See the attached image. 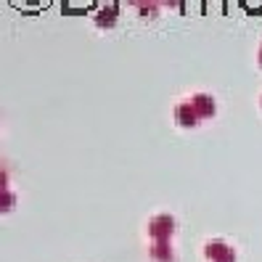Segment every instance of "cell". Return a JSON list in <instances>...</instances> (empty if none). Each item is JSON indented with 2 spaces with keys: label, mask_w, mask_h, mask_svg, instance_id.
Returning a JSON list of instances; mask_svg holds the SVG:
<instances>
[{
  "label": "cell",
  "mask_w": 262,
  "mask_h": 262,
  "mask_svg": "<svg viewBox=\"0 0 262 262\" xmlns=\"http://www.w3.org/2000/svg\"><path fill=\"white\" fill-rule=\"evenodd\" d=\"M175 233V220L172 214H157L148 223V236L154 241H169V236Z\"/></svg>",
  "instance_id": "cell-1"
},
{
  "label": "cell",
  "mask_w": 262,
  "mask_h": 262,
  "mask_svg": "<svg viewBox=\"0 0 262 262\" xmlns=\"http://www.w3.org/2000/svg\"><path fill=\"white\" fill-rule=\"evenodd\" d=\"M204 257L209 262H236V252L225 241H209L204 246Z\"/></svg>",
  "instance_id": "cell-2"
},
{
  "label": "cell",
  "mask_w": 262,
  "mask_h": 262,
  "mask_svg": "<svg viewBox=\"0 0 262 262\" xmlns=\"http://www.w3.org/2000/svg\"><path fill=\"white\" fill-rule=\"evenodd\" d=\"M175 122H178L180 127H193L196 122H199V114H196V109H193L191 101L175 106Z\"/></svg>",
  "instance_id": "cell-3"
},
{
  "label": "cell",
  "mask_w": 262,
  "mask_h": 262,
  "mask_svg": "<svg viewBox=\"0 0 262 262\" xmlns=\"http://www.w3.org/2000/svg\"><path fill=\"white\" fill-rule=\"evenodd\" d=\"M191 103H193V109H196V114H199V119H209V117H214V98L212 96H207V93H196L193 98H191Z\"/></svg>",
  "instance_id": "cell-4"
},
{
  "label": "cell",
  "mask_w": 262,
  "mask_h": 262,
  "mask_svg": "<svg viewBox=\"0 0 262 262\" xmlns=\"http://www.w3.org/2000/svg\"><path fill=\"white\" fill-rule=\"evenodd\" d=\"M151 257L159 259V262H172V249H169V241H154Z\"/></svg>",
  "instance_id": "cell-5"
},
{
  "label": "cell",
  "mask_w": 262,
  "mask_h": 262,
  "mask_svg": "<svg viewBox=\"0 0 262 262\" xmlns=\"http://www.w3.org/2000/svg\"><path fill=\"white\" fill-rule=\"evenodd\" d=\"M114 16H117V8L114 6H109V8H103L101 13H98V24H103V27H112L114 24Z\"/></svg>",
  "instance_id": "cell-6"
},
{
  "label": "cell",
  "mask_w": 262,
  "mask_h": 262,
  "mask_svg": "<svg viewBox=\"0 0 262 262\" xmlns=\"http://www.w3.org/2000/svg\"><path fill=\"white\" fill-rule=\"evenodd\" d=\"M257 61H259V67H262V45H259V53H257Z\"/></svg>",
  "instance_id": "cell-7"
},
{
  "label": "cell",
  "mask_w": 262,
  "mask_h": 262,
  "mask_svg": "<svg viewBox=\"0 0 262 262\" xmlns=\"http://www.w3.org/2000/svg\"><path fill=\"white\" fill-rule=\"evenodd\" d=\"M259 103H262V98H259Z\"/></svg>",
  "instance_id": "cell-8"
}]
</instances>
